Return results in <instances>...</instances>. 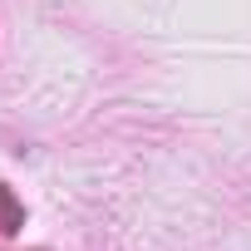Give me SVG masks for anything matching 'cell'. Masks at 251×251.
I'll list each match as a JSON object with an SVG mask.
<instances>
[{
  "label": "cell",
  "mask_w": 251,
  "mask_h": 251,
  "mask_svg": "<svg viewBox=\"0 0 251 251\" xmlns=\"http://www.w3.org/2000/svg\"><path fill=\"white\" fill-rule=\"evenodd\" d=\"M25 226V207L10 197V187L0 182V231H20Z\"/></svg>",
  "instance_id": "1"
}]
</instances>
